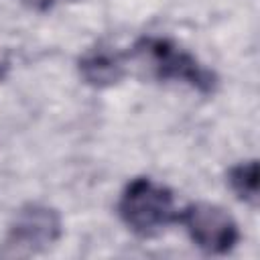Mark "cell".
<instances>
[{
    "instance_id": "obj_4",
    "label": "cell",
    "mask_w": 260,
    "mask_h": 260,
    "mask_svg": "<svg viewBox=\"0 0 260 260\" xmlns=\"http://www.w3.org/2000/svg\"><path fill=\"white\" fill-rule=\"evenodd\" d=\"M61 236V219L55 209L28 203L20 207L8 228L4 242V254L8 256H28L47 250Z\"/></svg>"
},
{
    "instance_id": "obj_5",
    "label": "cell",
    "mask_w": 260,
    "mask_h": 260,
    "mask_svg": "<svg viewBox=\"0 0 260 260\" xmlns=\"http://www.w3.org/2000/svg\"><path fill=\"white\" fill-rule=\"evenodd\" d=\"M126 73L124 55L112 47L98 45L87 49L79 59V75L93 87H108L118 83Z\"/></svg>"
},
{
    "instance_id": "obj_3",
    "label": "cell",
    "mask_w": 260,
    "mask_h": 260,
    "mask_svg": "<svg viewBox=\"0 0 260 260\" xmlns=\"http://www.w3.org/2000/svg\"><path fill=\"white\" fill-rule=\"evenodd\" d=\"M177 221L183 223L191 242L207 254H228L240 240L236 219L215 203H189L177 211Z\"/></svg>"
},
{
    "instance_id": "obj_6",
    "label": "cell",
    "mask_w": 260,
    "mask_h": 260,
    "mask_svg": "<svg viewBox=\"0 0 260 260\" xmlns=\"http://www.w3.org/2000/svg\"><path fill=\"white\" fill-rule=\"evenodd\" d=\"M228 183L232 191L238 195V199L258 205V162L256 160H246L230 169L228 173Z\"/></svg>"
},
{
    "instance_id": "obj_2",
    "label": "cell",
    "mask_w": 260,
    "mask_h": 260,
    "mask_svg": "<svg viewBox=\"0 0 260 260\" xmlns=\"http://www.w3.org/2000/svg\"><path fill=\"white\" fill-rule=\"evenodd\" d=\"M118 213L126 228L142 238H150L162 232L171 221H177L171 189L148 177H136L124 187L118 201Z\"/></svg>"
},
{
    "instance_id": "obj_7",
    "label": "cell",
    "mask_w": 260,
    "mask_h": 260,
    "mask_svg": "<svg viewBox=\"0 0 260 260\" xmlns=\"http://www.w3.org/2000/svg\"><path fill=\"white\" fill-rule=\"evenodd\" d=\"M22 4H26L28 8H32V10H49L57 0H20Z\"/></svg>"
},
{
    "instance_id": "obj_1",
    "label": "cell",
    "mask_w": 260,
    "mask_h": 260,
    "mask_svg": "<svg viewBox=\"0 0 260 260\" xmlns=\"http://www.w3.org/2000/svg\"><path fill=\"white\" fill-rule=\"evenodd\" d=\"M132 57L160 81H181L201 93H209L215 87V73L171 39L142 37L132 47Z\"/></svg>"
}]
</instances>
